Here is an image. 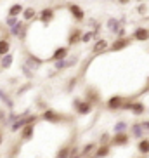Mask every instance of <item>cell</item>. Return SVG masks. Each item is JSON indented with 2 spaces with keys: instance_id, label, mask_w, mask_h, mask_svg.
Segmentation results:
<instances>
[{
  "instance_id": "cell-1",
  "label": "cell",
  "mask_w": 149,
  "mask_h": 158,
  "mask_svg": "<svg viewBox=\"0 0 149 158\" xmlns=\"http://www.w3.org/2000/svg\"><path fill=\"white\" fill-rule=\"evenodd\" d=\"M73 108H74V111L78 113V115L85 116V115H90L94 110V104H90L89 101H85V99H74L73 101Z\"/></svg>"
},
{
  "instance_id": "cell-2",
  "label": "cell",
  "mask_w": 149,
  "mask_h": 158,
  "mask_svg": "<svg viewBox=\"0 0 149 158\" xmlns=\"http://www.w3.org/2000/svg\"><path fill=\"white\" fill-rule=\"evenodd\" d=\"M130 44H132L130 37H116L115 38V42L107 47V49H109L111 52H120V51H123V49H127Z\"/></svg>"
},
{
  "instance_id": "cell-3",
  "label": "cell",
  "mask_w": 149,
  "mask_h": 158,
  "mask_svg": "<svg viewBox=\"0 0 149 158\" xmlns=\"http://www.w3.org/2000/svg\"><path fill=\"white\" fill-rule=\"evenodd\" d=\"M42 120L49 122V123H59L61 120H66L64 115H61V113L54 111V110H45V111L42 113V116H40Z\"/></svg>"
},
{
  "instance_id": "cell-4",
  "label": "cell",
  "mask_w": 149,
  "mask_h": 158,
  "mask_svg": "<svg viewBox=\"0 0 149 158\" xmlns=\"http://www.w3.org/2000/svg\"><path fill=\"white\" fill-rule=\"evenodd\" d=\"M109 143L113 146H127V144L130 143V135L127 134V132H115V135L109 139Z\"/></svg>"
},
{
  "instance_id": "cell-5",
  "label": "cell",
  "mask_w": 149,
  "mask_h": 158,
  "mask_svg": "<svg viewBox=\"0 0 149 158\" xmlns=\"http://www.w3.org/2000/svg\"><path fill=\"white\" fill-rule=\"evenodd\" d=\"M68 10H70V16L74 19V21L82 23V21L85 19V10L82 9L78 4H70L68 5Z\"/></svg>"
},
{
  "instance_id": "cell-6",
  "label": "cell",
  "mask_w": 149,
  "mask_h": 158,
  "mask_svg": "<svg viewBox=\"0 0 149 158\" xmlns=\"http://www.w3.org/2000/svg\"><path fill=\"white\" fill-rule=\"evenodd\" d=\"M107 47H109V42H107L106 38H95V44H94L92 47V52L95 54V56H99V54H103V52L107 51Z\"/></svg>"
},
{
  "instance_id": "cell-7",
  "label": "cell",
  "mask_w": 149,
  "mask_h": 158,
  "mask_svg": "<svg viewBox=\"0 0 149 158\" xmlns=\"http://www.w3.org/2000/svg\"><path fill=\"white\" fill-rule=\"evenodd\" d=\"M132 38H134V40H137V42H147V40H149V30L144 28V26H139V28L134 30Z\"/></svg>"
},
{
  "instance_id": "cell-8",
  "label": "cell",
  "mask_w": 149,
  "mask_h": 158,
  "mask_svg": "<svg viewBox=\"0 0 149 158\" xmlns=\"http://www.w3.org/2000/svg\"><path fill=\"white\" fill-rule=\"evenodd\" d=\"M130 137H134V139H142V137H146V132L144 129H142V125H140V122H135V123H132L130 127Z\"/></svg>"
},
{
  "instance_id": "cell-9",
  "label": "cell",
  "mask_w": 149,
  "mask_h": 158,
  "mask_svg": "<svg viewBox=\"0 0 149 158\" xmlns=\"http://www.w3.org/2000/svg\"><path fill=\"white\" fill-rule=\"evenodd\" d=\"M54 16H56V10L52 9V7H45V9L40 10V14H38V19L42 21L43 24H49L54 19Z\"/></svg>"
},
{
  "instance_id": "cell-10",
  "label": "cell",
  "mask_w": 149,
  "mask_h": 158,
  "mask_svg": "<svg viewBox=\"0 0 149 158\" xmlns=\"http://www.w3.org/2000/svg\"><path fill=\"white\" fill-rule=\"evenodd\" d=\"M111 153V146L109 144H99L97 148L94 149V158H106Z\"/></svg>"
},
{
  "instance_id": "cell-11",
  "label": "cell",
  "mask_w": 149,
  "mask_h": 158,
  "mask_svg": "<svg viewBox=\"0 0 149 158\" xmlns=\"http://www.w3.org/2000/svg\"><path fill=\"white\" fill-rule=\"evenodd\" d=\"M123 101H125V98H121V96H113V98L107 99L106 106H107V110H113V111H115V110H120L121 108Z\"/></svg>"
},
{
  "instance_id": "cell-12",
  "label": "cell",
  "mask_w": 149,
  "mask_h": 158,
  "mask_svg": "<svg viewBox=\"0 0 149 158\" xmlns=\"http://www.w3.org/2000/svg\"><path fill=\"white\" fill-rule=\"evenodd\" d=\"M121 26H123V24L120 23V19H118V18H109V19L106 21V28H107V31L113 33V35H116L118 30H120Z\"/></svg>"
},
{
  "instance_id": "cell-13",
  "label": "cell",
  "mask_w": 149,
  "mask_h": 158,
  "mask_svg": "<svg viewBox=\"0 0 149 158\" xmlns=\"http://www.w3.org/2000/svg\"><path fill=\"white\" fill-rule=\"evenodd\" d=\"M21 141H30L35 135V123H28V125H24L21 129Z\"/></svg>"
},
{
  "instance_id": "cell-14",
  "label": "cell",
  "mask_w": 149,
  "mask_h": 158,
  "mask_svg": "<svg viewBox=\"0 0 149 158\" xmlns=\"http://www.w3.org/2000/svg\"><path fill=\"white\" fill-rule=\"evenodd\" d=\"M80 38H82V30H78V28L71 30L70 35H68V47H73L76 44H80Z\"/></svg>"
},
{
  "instance_id": "cell-15",
  "label": "cell",
  "mask_w": 149,
  "mask_h": 158,
  "mask_svg": "<svg viewBox=\"0 0 149 158\" xmlns=\"http://www.w3.org/2000/svg\"><path fill=\"white\" fill-rule=\"evenodd\" d=\"M68 54H70V47H68V45H61V47H57L56 51H54V54L50 56V59L52 61L64 59V57H68Z\"/></svg>"
},
{
  "instance_id": "cell-16",
  "label": "cell",
  "mask_w": 149,
  "mask_h": 158,
  "mask_svg": "<svg viewBox=\"0 0 149 158\" xmlns=\"http://www.w3.org/2000/svg\"><path fill=\"white\" fill-rule=\"evenodd\" d=\"M12 63H14V54L12 52H7L4 56H0V68L2 70H9L12 66Z\"/></svg>"
},
{
  "instance_id": "cell-17",
  "label": "cell",
  "mask_w": 149,
  "mask_h": 158,
  "mask_svg": "<svg viewBox=\"0 0 149 158\" xmlns=\"http://www.w3.org/2000/svg\"><path fill=\"white\" fill-rule=\"evenodd\" d=\"M21 16H23L24 23H30V21H35V19H37V10L33 9V7H24Z\"/></svg>"
},
{
  "instance_id": "cell-18",
  "label": "cell",
  "mask_w": 149,
  "mask_h": 158,
  "mask_svg": "<svg viewBox=\"0 0 149 158\" xmlns=\"http://www.w3.org/2000/svg\"><path fill=\"white\" fill-rule=\"evenodd\" d=\"M0 101L5 104V110H7V111H12V110H14V101H12V99L9 98V94L5 92V90H2V89H0Z\"/></svg>"
},
{
  "instance_id": "cell-19",
  "label": "cell",
  "mask_w": 149,
  "mask_h": 158,
  "mask_svg": "<svg viewBox=\"0 0 149 158\" xmlns=\"http://www.w3.org/2000/svg\"><path fill=\"white\" fill-rule=\"evenodd\" d=\"M24 64L28 66L30 70H37L38 66L42 64V59H38V57L33 56V54H28V56H26V63H24Z\"/></svg>"
},
{
  "instance_id": "cell-20",
  "label": "cell",
  "mask_w": 149,
  "mask_h": 158,
  "mask_svg": "<svg viewBox=\"0 0 149 158\" xmlns=\"http://www.w3.org/2000/svg\"><path fill=\"white\" fill-rule=\"evenodd\" d=\"M85 101H89L90 104H97L99 101H101V98H99V94L94 90V89H87V92H85Z\"/></svg>"
},
{
  "instance_id": "cell-21",
  "label": "cell",
  "mask_w": 149,
  "mask_h": 158,
  "mask_svg": "<svg viewBox=\"0 0 149 158\" xmlns=\"http://www.w3.org/2000/svg\"><path fill=\"white\" fill-rule=\"evenodd\" d=\"M130 113H134L135 116L144 115V113H146V106H144V102H132V106H130Z\"/></svg>"
},
{
  "instance_id": "cell-22",
  "label": "cell",
  "mask_w": 149,
  "mask_h": 158,
  "mask_svg": "<svg viewBox=\"0 0 149 158\" xmlns=\"http://www.w3.org/2000/svg\"><path fill=\"white\" fill-rule=\"evenodd\" d=\"M97 148V144L95 143H89V144H85L83 148L80 149V156L85 158V156H90V155L94 153V149Z\"/></svg>"
},
{
  "instance_id": "cell-23",
  "label": "cell",
  "mask_w": 149,
  "mask_h": 158,
  "mask_svg": "<svg viewBox=\"0 0 149 158\" xmlns=\"http://www.w3.org/2000/svg\"><path fill=\"white\" fill-rule=\"evenodd\" d=\"M137 149H139L140 155H147V153H149V139H147V137H142V139H139Z\"/></svg>"
},
{
  "instance_id": "cell-24",
  "label": "cell",
  "mask_w": 149,
  "mask_h": 158,
  "mask_svg": "<svg viewBox=\"0 0 149 158\" xmlns=\"http://www.w3.org/2000/svg\"><path fill=\"white\" fill-rule=\"evenodd\" d=\"M23 9H24V7L21 4H12L9 7V10H7V16H18V18H19L21 12H23Z\"/></svg>"
},
{
  "instance_id": "cell-25",
  "label": "cell",
  "mask_w": 149,
  "mask_h": 158,
  "mask_svg": "<svg viewBox=\"0 0 149 158\" xmlns=\"http://www.w3.org/2000/svg\"><path fill=\"white\" fill-rule=\"evenodd\" d=\"M7 52H10V42L7 40V37H2L0 38V56H4Z\"/></svg>"
},
{
  "instance_id": "cell-26",
  "label": "cell",
  "mask_w": 149,
  "mask_h": 158,
  "mask_svg": "<svg viewBox=\"0 0 149 158\" xmlns=\"http://www.w3.org/2000/svg\"><path fill=\"white\" fill-rule=\"evenodd\" d=\"M94 38H95V35H94L92 30H89V31H82V38H80V42H82V44H89V42H92Z\"/></svg>"
},
{
  "instance_id": "cell-27",
  "label": "cell",
  "mask_w": 149,
  "mask_h": 158,
  "mask_svg": "<svg viewBox=\"0 0 149 158\" xmlns=\"http://www.w3.org/2000/svg\"><path fill=\"white\" fill-rule=\"evenodd\" d=\"M127 129H128V123H127L125 120H120L115 123V127H113V130L115 132H127Z\"/></svg>"
},
{
  "instance_id": "cell-28",
  "label": "cell",
  "mask_w": 149,
  "mask_h": 158,
  "mask_svg": "<svg viewBox=\"0 0 149 158\" xmlns=\"http://www.w3.org/2000/svg\"><path fill=\"white\" fill-rule=\"evenodd\" d=\"M54 68H56V71L66 70V68H68V64H66V57L64 59H56L54 61Z\"/></svg>"
},
{
  "instance_id": "cell-29",
  "label": "cell",
  "mask_w": 149,
  "mask_h": 158,
  "mask_svg": "<svg viewBox=\"0 0 149 158\" xmlns=\"http://www.w3.org/2000/svg\"><path fill=\"white\" fill-rule=\"evenodd\" d=\"M18 21H19L18 16H7V18H5V21H4V24L7 26V28H10V26H14Z\"/></svg>"
},
{
  "instance_id": "cell-30",
  "label": "cell",
  "mask_w": 149,
  "mask_h": 158,
  "mask_svg": "<svg viewBox=\"0 0 149 158\" xmlns=\"http://www.w3.org/2000/svg\"><path fill=\"white\" fill-rule=\"evenodd\" d=\"M68 155H70V146H62L56 153V158H68Z\"/></svg>"
},
{
  "instance_id": "cell-31",
  "label": "cell",
  "mask_w": 149,
  "mask_h": 158,
  "mask_svg": "<svg viewBox=\"0 0 149 158\" xmlns=\"http://www.w3.org/2000/svg\"><path fill=\"white\" fill-rule=\"evenodd\" d=\"M21 71H23V75L26 77V78H30V80L33 78V70H30L26 64H21Z\"/></svg>"
},
{
  "instance_id": "cell-32",
  "label": "cell",
  "mask_w": 149,
  "mask_h": 158,
  "mask_svg": "<svg viewBox=\"0 0 149 158\" xmlns=\"http://www.w3.org/2000/svg\"><path fill=\"white\" fill-rule=\"evenodd\" d=\"M137 14L139 16H146L147 14V5L144 2H139V7H137Z\"/></svg>"
},
{
  "instance_id": "cell-33",
  "label": "cell",
  "mask_w": 149,
  "mask_h": 158,
  "mask_svg": "<svg viewBox=\"0 0 149 158\" xmlns=\"http://www.w3.org/2000/svg\"><path fill=\"white\" fill-rule=\"evenodd\" d=\"M68 158H82L80 156V148H70V155H68Z\"/></svg>"
},
{
  "instance_id": "cell-34",
  "label": "cell",
  "mask_w": 149,
  "mask_h": 158,
  "mask_svg": "<svg viewBox=\"0 0 149 158\" xmlns=\"http://www.w3.org/2000/svg\"><path fill=\"white\" fill-rule=\"evenodd\" d=\"M109 139H111V135L107 134V132H104V134H101V137H99V144H109Z\"/></svg>"
},
{
  "instance_id": "cell-35",
  "label": "cell",
  "mask_w": 149,
  "mask_h": 158,
  "mask_svg": "<svg viewBox=\"0 0 149 158\" xmlns=\"http://www.w3.org/2000/svg\"><path fill=\"white\" fill-rule=\"evenodd\" d=\"M140 125H142V129H144L146 135L149 134V120H144V122H140Z\"/></svg>"
},
{
  "instance_id": "cell-36",
  "label": "cell",
  "mask_w": 149,
  "mask_h": 158,
  "mask_svg": "<svg viewBox=\"0 0 149 158\" xmlns=\"http://www.w3.org/2000/svg\"><path fill=\"white\" fill-rule=\"evenodd\" d=\"M74 85H76V78H71V82H70V85H68V89L71 90V89H73Z\"/></svg>"
},
{
  "instance_id": "cell-37",
  "label": "cell",
  "mask_w": 149,
  "mask_h": 158,
  "mask_svg": "<svg viewBox=\"0 0 149 158\" xmlns=\"http://www.w3.org/2000/svg\"><path fill=\"white\" fill-rule=\"evenodd\" d=\"M115 2H118V4H121V5H127V4H130L132 0H115Z\"/></svg>"
},
{
  "instance_id": "cell-38",
  "label": "cell",
  "mask_w": 149,
  "mask_h": 158,
  "mask_svg": "<svg viewBox=\"0 0 149 158\" xmlns=\"http://www.w3.org/2000/svg\"><path fill=\"white\" fill-rule=\"evenodd\" d=\"M4 118H5V111H4V110H0V122L4 120Z\"/></svg>"
},
{
  "instance_id": "cell-39",
  "label": "cell",
  "mask_w": 149,
  "mask_h": 158,
  "mask_svg": "<svg viewBox=\"0 0 149 158\" xmlns=\"http://www.w3.org/2000/svg\"><path fill=\"white\" fill-rule=\"evenodd\" d=\"M2 143H4V132L0 130V146H2Z\"/></svg>"
},
{
  "instance_id": "cell-40",
  "label": "cell",
  "mask_w": 149,
  "mask_h": 158,
  "mask_svg": "<svg viewBox=\"0 0 149 158\" xmlns=\"http://www.w3.org/2000/svg\"><path fill=\"white\" fill-rule=\"evenodd\" d=\"M135 2H146V0H135Z\"/></svg>"
},
{
  "instance_id": "cell-41",
  "label": "cell",
  "mask_w": 149,
  "mask_h": 158,
  "mask_svg": "<svg viewBox=\"0 0 149 158\" xmlns=\"http://www.w3.org/2000/svg\"><path fill=\"white\" fill-rule=\"evenodd\" d=\"M147 89H149V77H147Z\"/></svg>"
},
{
  "instance_id": "cell-42",
  "label": "cell",
  "mask_w": 149,
  "mask_h": 158,
  "mask_svg": "<svg viewBox=\"0 0 149 158\" xmlns=\"http://www.w3.org/2000/svg\"><path fill=\"white\" fill-rule=\"evenodd\" d=\"M85 158H94V156H92V155H90V156H85Z\"/></svg>"
},
{
  "instance_id": "cell-43",
  "label": "cell",
  "mask_w": 149,
  "mask_h": 158,
  "mask_svg": "<svg viewBox=\"0 0 149 158\" xmlns=\"http://www.w3.org/2000/svg\"><path fill=\"white\" fill-rule=\"evenodd\" d=\"M139 158H146V156H144V155H142V156H139Z\"/></svg>"
}]
</instances>
